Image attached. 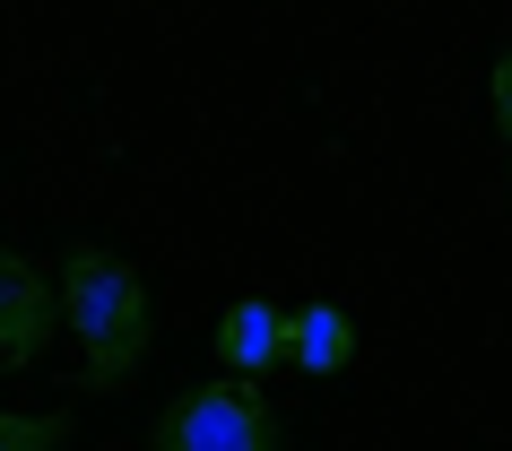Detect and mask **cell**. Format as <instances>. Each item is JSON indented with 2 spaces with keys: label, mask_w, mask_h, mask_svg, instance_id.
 Here are the masks:
<instances>
[{
  "label": "cell",
  "mask_w": 512,
  "mask_h": 451,
  "mask_svg": "<svg viewBox=\"0 0 512 451\" xmlns=\"http://www.w3.org/2000/svg\"><path fill=\"white\" fill-rule=\"evenodd\" d=\"M53 287H61V321L79 339V382L87 391L131 382L139 356H148V287H139V269L122 252H105V243H79Z\"/></svg>",
  "instance_id": "6da1fadb"
},
{
  "label": "cell",
  "mask_w": 512,
  "mask_h": 451,
  "mask_svg": "<svg viewBox=\"0 0 512 451\" xmlns=\"http://www.w3.org/2000/svg\"><path fill=\"white\" fill-rule=\"evenodd\" d=\"M53 321H61V287L27 252H0V373L35 365L44 339H53Z\"/></svg>",
  "instance_id": "3957f363"
},
{
  "label": "cell",
  "mask_w": 512,
  "mask_h": 451,
  "mask_svg": "<svg viewBox=\"0 0 512 451\" xmlns=\"http://www.w3.org/2000/svg\"><path fill=\"white\" fill-rule=\"evenodd\" d=\"M486 105H495V139L512 148V53L495 61V79H486Z\"/></svg>",
  "instance_id": "52a82bcc"
},
{
  "label": "cell",
  "mask_w": 512,
  "mask_h": 451,
  "mask_svg": "<svg viewBox=\"0 0 512 451\" xmlns=\"http://www.w3.org/2000/svg\"><path fill=\"white\" fill-rule=\"evenodd\" d=\"M217 365L235 373V382H261L270 365H287V313H278L270 295H243L217 313Z\"/></svg>",
  "instance_id": "277c9868"
},
{
  "label": "cell",
  "mask_w": 512,
  "mask_h": 451,
  "mask_svg": "<svg viewBox=\"0 0 512 451\" xmlns=\"http://www.w3.org/2000/svg\"><path fill=\"white\" fill-rule=\"evenodd\" d=\"M348 356H356V321L339 313V304H296V313H287V365L339 373Z\"/></svg>",
  "instance_id": "5b68a950"
},
{
  "label": "cell",
  "mask_w": 512,
  "mask_h": 451,
  "mask_svg": "<svg viewBox=\"0 0 512 451\" xmlns=\"http://www.w3.org/2000/svg\"><path fill=\"white\" fill-rule=\"evenodd\" d=\"M148 451H278V417H270V399H261V382L209 373V382H191L157 417Z\"/></svg>",
  "instance_id": "7a4b0ae2"
},
{
  "label": "cell",
  "mask_w": 512,
  "mask_h": 451,
  "mask_svg": "<svg viewBox=\"0 0 512 451\" xmlns=\"http://www.w3.org/2000/svg\"><path fill=\"white\" fill-rule=\"evenodd\" d=\"M0 451H70V417H27V408H0Z\"/></svg>",
  "instance_id": "8992f818"
}]
</instances>
